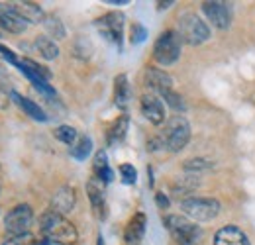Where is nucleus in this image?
<instances>
[{
    "instance_id": "23",
    "label": "nucleus",
    "mask_w": 255,
    "mask_h": 245,
    "mask_svg": "<svg viewBox=\"0 0 255 245\" xmlns=\"http://www.w3.org/2000/svg\"><path fill=\"white\" fill-rule=\"evenodd\" d=\"M91 151H93V139L89 135H79V139L69 149L71 157H75L77 161H85L91 155Z\"/></svg>"
},
{
    "instance_id": "21",
    "label": "nucleus",
    "mask_w": 255,
    "mask_h": 245,
    "mask_svg": "<svg viewBox=\"0 0 255 245\" xmlns=\"http://www.w3.org/2000/svg\"><path fill=\"white\" fill-rule=\"evenodd\" d=\"M35 49H37V53H39L43 59H47V61H53V59L59 57V47H57V43H55L51 37H47V35H39V37L35 39Z\"/></svg>"
},
{
    "instance_id": "5",
    "label": "nucleus",
    "mask_w": 255,
    "mask_h": 245,
    "mask_svg": "<svg viewBox=\"0 0 255 245\" xmlns=\"http://www.w3.org/2000/svg\"><path fill=\"white\" fill-rule=\"evenodd\" d=\"M165 228L173 234V238L177 240L179 245H200V228L196 224H192L189 220H185L183 216L171 214L165 218Z\"/></svg>"
},
{
    "instance_id": "20",
    "label": "nucleus",
    "mask_w": 255,
    "mask_h": 245,
    "mask_svg": "<svg viewBox=\"0 0 255 245\" xmlns=\"http://www.w3.org/2000/svg\"><path fill=\"white\" fill-rule=\"evenodd\" d=\"M129 83H128V77L126 75H118L116 81H114V102L118 108L126 110L128 102H129Z\"/></svg>"
},
{
    "instance_id": "12",
    "label": "nucleus",
    "mask_w": 255,
    "mask_h": 245,
    "mask_svg": "<svg viewBox=\"0 0 255 245\" xmlns=\"http://www.w3.org/2000/svg\"><path fill=\"white\" fill-rule=\"evenodd\" d=\"M75 204H77V194L73 186H61L51 198V210L61 216L69 214L75 208Z\"/></svg>"
},
{
    "instance_id": "33",
    "label": "nucleus",
    "mask_w": 255,
    "mask_h": 245,
    "mask_svg": "<svg viewBox=\"0 0 255 245\" xmlns=\"http://www.w3.org/2000/svg\"><path fill=\"white\" fill-rule=\"evenodd\" d=\"M0 55H2L8 63H12V65H18V63H20L18 59H16V55H14L6 45H2V43H0Z\"/></svg>"
},
{
    "instance_id": "10",
    "label": "nucleus",
    "mask_w": 255,
    "mask_h": 245,
    "mask_svg": "<svg viewBox=\"0 0 255 245\" xmlns=\"http://www.w3.org/2000/svg\"><path fill=\"white\" fill-rule=\"evenodd\" d=\"M0 26L10 33H24L28 22L12 8L10 2H0Z\"/></svg>"
},
{
    "instance_id": "31",
    "label": "nucleus",
    "mask_w": 255,
    "mask_h": 245,
    "mask_svg": "<svg viewBox=\"0 0 255 245\" xmlns=\"http://www.w3.org/2000/svg\"><path fill=\"white\" fill-rule=\"evenodd\" d=\"M120 179H122L124 184H135V181H137V171H135V167H131L129 163L120 165Z\"/></svg>"
},
{
    "instance_id": "8",
    "label": "nucleus",
    "mask_w": 255,
    "mask_h": 245,
    "mask_svg": "<svg viewBox=\"0 0 255 245\" xmlns=\"http://www.w3.org/2000/svg\"><path fill=\"white\" fill-rule=\"evenodd\" d=\"M96 28L98 31L110 39L112 43H116L122 49V35H124V14L120 12H108L102 18L96 20Z\"/></svg>"
},
{
    "instance_id": "17",
    "label": "nucleus",
    "mask_w": 255,
    "mask_h": 245,
    "mask_svg": "<svg viewBox=\"0 0 255 245\" xmlns=\"http://www.w3.org/2000/svg\"><path fill=\"white\" fill-rule=\"evenodd\" d=\"M12 8L28 22V24H41L45 22V12L35 2H10Z\"/></svg>"
},
{
    "instance_id": "24",
    "label": "nucleus",
    "mask_w": 255,
    "mask_h": 245,
    "mask_svg": "<svg viewBox=\"0 0 255 245\" xmlns=\"http://www.w3.org/2000/svg\"><path fill=\"white\" fill-rule=\"evenodd\" d=\"M43 26H45L47 33L51 35V39H53V37H55V39H63L65 35H67L63 22H61L57 16H45V22H43Z\"/></svg>"
},
{
    "instance_id": "25",
    "label": "nucleus",
    "mask_w": 255,
    "mask_h": 245,
    "mask_svg": "<svg viewBox=\"0 0 255 245\" xmlns=\"http://www.w3.org/2000/svg\"><path fill=\"white\" fill-rule=\"evenodd\" d=\"M73 53H75V57H79V59H89L91 55H93V43L87 39V37H77V41H75V45H73Z\"/></svg>"
},
{
    "instance_id": "38",
    "label": "nucleus",
    "mask_w": 255,
    "mask_h": 245,
    "mask_svg": "<svg viewBox=\"0 0 255 245\" xmlns=\"http://www.w3.org/2000/svg\"><path fill=\"white\" fill-rule=\"evenodd\" d=\"M39 245H63V244H55V242H47V240H45V242H41Z\"/></svg>"
},
{
    "instance_id": "32",
    "label": "nucleus",
    "mask_w": 255,
    "mask_h": 245,
    "mask_svg": "<svg viewBox=\"0 0 255 245\" xmlns=\"http://www.w3.org/2000/svg\"><path fill=\"white\" fill-rule=\"evenodd\" d=\"M131 35H129V41L131 43H141V41H145L147 39V30L141 26V24H131V31H129Z\"/></svg>"
},
{
    "instance_id": "28",
    "label": "nucleus",
    "mask_w": 255,
    "mask_h": 245,
    "mask_svg": "<svg viewBox=\"0 0 255 245\" xmlns=\"http://www.w3.org/2000/svg\"><path fill=\"white\" fill-rule=\"evenodd\" d=\"M163 96V100L175 110V112H185L187 110V104H185V100H183V96L181 94H177L175 91H167L161 94Z\"/></svg>"
},
{
    "instance_id": "26",
    "label": "nucleus",
    "mask_w": 255,
    "mask_h": 245,
    "mask_svg": "<svg viewBox=\"0 0 255 245\" xmlns=\"http://www.w3.org/2000/svg\"><path fill=\"white\" fill-rule=\"evenodd\" d=\"M55 137L65 143V145H73L77 139H79V133H77V129L73 127V125H59L57 129H55Z\"/></svg>"
},
{
    "instance_id": "7",
    "label": "nucleus",
    "mask_w": 255,
    "mask_h": 245,
    "mask_svg": "<svg viewBox=\"0 0 255 245\" xmlns=\"http://www.w3.org/2000/svg\"><path fill=\"white\" fill-rule=\"evenodd\" d=\"M33 222V210L30 204H18L14 206L4 220V230L6 234L10 236H24V234H30V228H32Z\"/></svg>"
},
{
    "instance_id": "27",
    "label": "nucleus",
    "mask_w": 255,
    "mask_h": 245,
    "mask_svg": "<svg viewBox=\"0 0 255 245\" xmlns=\"http://www.w3.org/2000/svg\"><path fill=\"white\" fill-rule=\"evenodd\" d=\"M183 169H185V171H189V173H202V171L212 169V161L202 159V157L187 159V161H185V165H183Z\"/></svg>"
},
{
    "instance_id": "29",
    "label": "nucleus",
    "mask_w": 255,
    "mask_h": 245,
    "mask_svg": "<svg viewBox=\"0 0 255 245\" xmlns=\"http://www.w3.org/2000/svg\"><path fill=\"white\" fill-rule=\"evenodd\" d=\"M196 186H198V181H194L191 177H185V179H181L179 183L175 184V196L181 198V194H189Z\"/></svg>"
},
{
    "instance_id": "6",
    "label": "nucleus",
    "mask_w": 255,
    "mask_h": 245,
    "mask_svg": "<svg viewBox=\"0 0 255 245\" xmlns=\"http://www.w3.org/2000/svg\"><path fill=\"white\" fill-rule=\"evenodd\" d=\"M181 41L183 39L179 37V33L175 30L163 31L153 45V59L163 67L173 65L181 55Z\"/></svg>"
},
{
    "instance_id": "18",
    "label": "nucleus",
    "mask_w": 255,
    "mask_h": 245,
    "mask_svg": "<svg viewBox=\"0 0 255 245\" xmlns=\"http://www.w3.org/2000/svg\"><path fill=\"white\" fill-rule=\"evenodd\" d=\"M10 96H12V100L30 116V118H33V120H37V122H47V114L43 112V108L41 106H37L33 100H30V98H26V96H22V94H18L16 91L10 92Z\"/></svg>"
},
{
    "instance_id": "1",
    "label": "nucleus",
    "mask_w": 255,
    "mask_h": 245,
    "mask_svg": "<svg viewBox=\"0 0 255 245\" xmlns=\"http://www.w3.org/2000/svg\"><path fill=\"white\" fill-rule=\"evenodd\" d=\"M39 230L47 238V242H55V244L63 245L77 242L75 226L69 220H65V216L57 214L53 210H47L45 214H41V218H39Z\"/></svg>"
},
{
    "instance_id": "22",
    "label": "nucleus",
    "mask_w": 255,
    "mask_h": 245,
    "mask_svg": "<svg viewBox=\"0 0 255 245\" xmlns=\"http://www.w3.org/2000/svg\"><path fill=\"white\" fill-rule=\"evenodd\" d=\"M128 123H129V120H128L126 114L112 123V127L108 129V135H106L108 145H112V147H114V145H118V143H122V141H124V137H126V133H128Z\"/></svg>"
},
{
    "instance_id": "36",
    "label": "nucleus",
    "mask_w": 255,
    "mask_h": 245,
    "mask_svg": "<svg viewBox=\"0 0 255 245\" xmlns=\"http://www.w3.org/2000/svg\"><path fill=\"white\" fill-rule=\"evenodd\" d=\"M171 4H173V0H167V2H159V6H157V8H159V10H163V8H169Z\"/></svg>"
},
{
    "instance_id": "34",
    "label": "nucleus",
    "mask_w": 255,
    "mask_h": 245,
    "mask_svg": "<svg viewBox=\"0 0 255 245\" xmlns=\"http://www.w3.org/2000/svg\"><path fill=\"white\" fill-rule=\"evenodd\" d=\"M10 92H6V89H4V85L0 83V110H6L8 108V104H10Z\"/></svg>"
},
{
    "instance_id": "16",
    "label": "nucleus",
    "mask_w": 255,
    "mask_h": 245,
    "mask_svg": "<svg viewBox=\"0 0 255 245\" xmlns=\"http://www.w3.org/2000/svg\"><path fill=\"white\" fill-rule=\"evenodd\" d=\"M214 245H250V238L240 228L226 226L222 230H218L214 238Z\"/></svg>"
},
{
    "instance_id": "14",
    "label": "nucleus",
    "mask_w": 255,
    "mask_h": 245,
    "mask_svg": "<svg viewBox=\"0 0 255 245\" xmlns=\"http://www.w3.org/2000/svg\"><path fill=\"white\" fill-rule=\"evenodd\" d=\"M145 87H149L157 94H163L167 91H173V79H171V75H167L165 71H161L157 67H149L145 71Z\"/></svg>"
},
{
    "instance_id": "4",
    "label": "nucleus",
    "mask_w": 255,
    "mask_h": 245,
    "mask_svg": "<svg viewBox=\"0 0 255 245\" xmlns=\"http://www.w3.org/2000/svg\"><path fill=\"white\" fill-rule=\"evenodd\" d=\"M181 208L194 222H210L220 214V202L214 198H202V196H189L181 200Z\"/></svg>"
},
{
    "instance_id": "11",
    "label": "nucleus",
    "mask_w": 255,
    "mask_h": 245,
    "mask_svg": "<svg viewBox=\"0 0 255 245\" xmlns=\"http://www.w3.org/2000/svg\"><path fill=\"white\" fill-rule=\"evenodd\" d=\"M87 194L91 198V204H93V210H95L96 218L104 220L106 218V198H104V183L98 181L96 177H93L89 183H87Z\"/></svg>"
},
{
    "instance_id": "3",
    "label": "nucleus",
    "mask_w": 255,
    "mask_h": 245,
    "mask_svg": "<svg viewBox=\"0 0 255 245\" xmlns=\"http://www.w3.org/2000/svg\"><path fill=\"white\" fill-rule=\"evenodd\" d=\"M177 33L183 41H187L189 45H200L210 37V28L206 26L204 20L198 18V14L194 12H185L179 16L177 22Z\"/></svg>"
},
{
    "instance_id": "2",
    "label": "nucleus",
    "mask_w": 255,
    "mask_h": 245,
    "mask_svg": "<svg viewBox=\"0 0 255 245\" xmlns=\"http://www.w3.org/2000/svg\"><path fill=\"white\" fill-rule=\"evenodd\" d=\"M161 139H163V145L169 151H173V153L185 149L187 143H189V139H191V125L187 122V118L185 116H179V114L177 116H171L167 120V123H165V129H163Z\"/></svg>"
},
{
    "instance_id": "35",
    "label": "nucleus",
    "mask_w": 255,
    "mask_h": 245,
    "mask_svg": "<svg viewBox=\"0 0 255 245\" xmlns=\"http://www.w3.org/2000/svg\"><path fill=\"white\" fill-rule=\"evenodd\" d=\"M155 202H157V206H159V208H167V206H169V198H167L163 192H157Z\"/></svg>"
},
{
    "instance_id": "9",
    "label": "nucleus",
    "mask_w": 255,
    "mask_h": 245,
    "mask_svg": "<svg viewBox=\"0 0 255 245\" xmlns=\"http://www.w3.org/2000/svg\"><path fill=\"white\" fill-rule=\"evenodd\" d=\"M202 12L220 30L230 28L232 24V6L228 2H202Z\"/></svg>"
},
{
    "instance_id": "15",
    "label": "nucleus",
    "mask_w": 255,
    "mask_h": 245,
    "mask_svg": "<svg viewBox=\"0 0 255 245\" xmlns=\"http://www.w3.org/2000/svg\"><path fill=\"white\" fill-rule=\"evenodd\" d=\"M145 226H147V218L145 214L137 212L135 216H131V220L128 222L126 232H124V240L128 245H139L143 236H145Z\"/></svg>"
},
{
    "instance_id": "13",
    "label": "nucleus",
    "mask_w": 255,
    "mask_h": 245,
    "mask_svg": "<svg viewBox=\"0 0 255 245\" xmlns=\"http://www.w3.org/2000/svg\"><path fill=\"white\" fill-rule=\"evenodd\" d=\"M141 114L151 123H155V125L165 122L163 102H161L157 96H153V94H143L141 96Z\"/></svg>"
},
{
    "instance_id": "39",
    "label": "nucleus",
    "mask_w": 255,
    "mask_h": 245,
    "mask_svg": "<svg viewBox=\"0 0 255 245\" xmlns=\"http://www.w3.org/2000/svg\"><path fill=\"white\" fill-rule=\"evenodd\" d=\"M96 245H104V240H102V236H98V242H96Z\"/></svg>"
},
{
    "instance_id": "19",
    "label": "nucleus",
    "mask_w": 255,
    "mask_h": 245,
    "mask_svg": "<svg viewBox=\"0 0 255 245\" xmlns=\"http://www.w3.org/2000/svg\"><path fill=\"white\" fill-rule=\"evenodd\" d=\"M93 173H95L96 179L102 181V183H110V181H112L114 173H112V169H110V165H108L106 151H98V153L95 155V161H93Z\"/></svg>"
},
{
    "instance_id": "37",
    "label": "nucleus",
    "mask_w": 255,
    "mask_h": 245,
    "mask_svg": "<svg viewBox=\"0 0 255 245\" xmlns=\"http://www.w3.org/2000/svg\"><path fill=\"white\" fill-rule=\"evenodd\" d=\"M106 4H128V0H106Z\"/></svg>"
},
{
    "instance_id": "30",
    "label": "nucleus",
    "mask_w": 255,
    "mask_h": 245,
    "mask_svg": "<svg viewBox=\"0 0 255 245\" xmlns=\"http://www.w3.org/2000/svg\"><path fill=\"white\" fill-rule=\"evenodd\" d=\"M0 245H39V242L33 238L32 234H24V236H10Z\"/></svg>"
}]
</instances>
